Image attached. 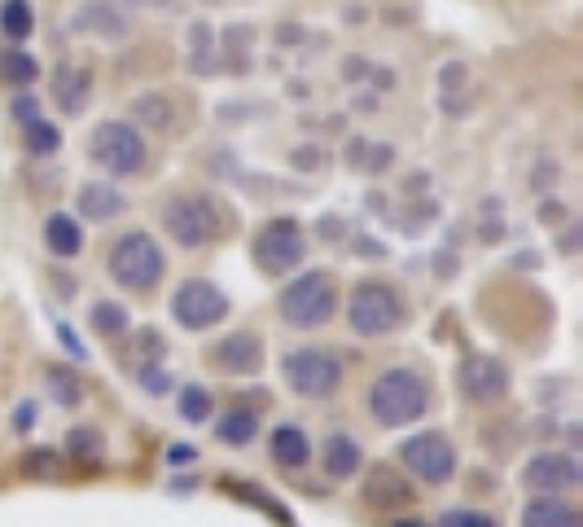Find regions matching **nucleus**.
Listing matches in <instances>:
<instances>
[{
	"mask_svg": "<svg viewBox=\"0 0 583 527\" xmlns=\"http://www.w3.org/2000/svg\"><path fill=\"white\" fill-rule=\"evenodd\" d=\"M430 405H435V387H430V378H426L421 370H413V365H391V370H382V374L369 383V391H365L369 418H373L378 426H386V431H400V426L421 422V418L430 413Z\"/></svg>",
	"mask_w": 583,
	"mask_h": 527,
	"instance_id": "f257e3e1",
	"label": "nucleus"
},
{
	"mask_svg": "<svg viewBox=\"0 0 583 527\" xmlns=\"http://www.w3.org/2000/svg\"><path fill=\"white\" fill-rule=\"evenodd\" d=\"M106 273H110V282L123 286L128 295H150V291L163 282V273H167V255H163V246L154 242V233L128 229V233H119V237L110 242V250H106Z\"/></svg>",
	"mask_w": 583,
	"mask_h": 527,
	"instance_id": "f03ea898",
	"label": "nucleus"
},
{
	"mask_svg": "<svg viewBox=\"0 0 583 527\" xmlns=\"http://www.w3.org/2000/svg\"><path fill=\"white\" fill-rule=\"evenodd\" d=\"M408 321V300L395 282L386 278H360L347 295V326L360 335V339H382V335H395L400 326Z\"/></svg>",
	"mask_w": 583,
	"mask_h": 527,
	"instance_id": "7ed1b4c3",
	"label": "nucleus"
},
{
	"mask_svg": "<svg viewBox=\"0 0 583 527\" xmlns=\"http://www.w3.org/2000/svg\"><path fill=\"white\" fill-rule=\"evenodd\" d=\"M163 229L176 246L185 250H202L211 242L224 237L228 229V211L215 194H176L163 202Z\"/></svg>",
	"mask_w": 583,
	"mask_h": 527,
	"instance_id": "20e7f679",
	"label": "nucleus"
},
{
	"mask_svg": "<svg viewBox=\"0 0 583 527\" xmlns=\"http://www.w3.org/2000/svg\"><path fill=\"white\" fill-rule=\"evenodd\" d=\"M334 313H338V282L325 269L295 278L276 295V317L289 330H321L334 321Z\"/></svg>",
	"mask_w": 583,
	"mask_h": 527,
	"instance_id": "39448f33",
	"label": "nucleus"
},
{
	"mask_svg": "<svg viewBox=\"0 0 583 527\" xmlns=\"http://www.w3.org/2000/svg\"><path fill=\"white\" fill-rule=\"evenodd\" d=\"M281 378L285 387L304 400H330L343 387V356L334 348H289L281 356Z\"/></svg>",
	"mask_w": 583,
	"mask_h": 527,
	"instance_id": "423d86ee",
	"label": "nucleus"
},
{
	"mask_svg": "<svg viewBox=\"0 0 583 527\" xmlns=\"http://www.w3.org/2000/svg\"><path fill=\"white\" fill-rule=\"evenodd\" d=\"M88 154H93V163L106 167L110 176H136V172H145V159H150L141 128L128 124V119H106V124H97L93 137H88Z\"/></svg>",
	"mask_w": 583,
	"mask_h": 527,
	"instance_id": "0eeeda50",
	"label": "nucleus"
},
{
	"mask_svg": "<svg viewBox=\"0 0 583 527\" xmlns=\"http://www.w3.org/2000/svg\"><path fill=\"white\" fill-rule=\"evenodd\" d=\"M308 255V237H304V224L299 220H289V215H276L259 229L254 237V264L267 273V278H285V273H295L299 264Z\"/></svg>",
	"mask_w": 583,
	"mask_h": 527,
	"instance_id": "6e6552de",
	"label": "nucleus"
},
{
	"mask_svg": "<svg viewBox=\"0 0 583 527\" xmlns=\"http://www.w3.org/2000/svg\"><path fill=\"white\" fill-rule=\"evenodd\" d=\"M228 295L215 286V282H206V278H185L176 291H171V317H176V326H185V330H193V335H202V330H215L224 317H228Z\"/></svg>",
	"mask_w": 583,
	"mask_h": 527,
	"instance_id": "1a4fd4ad",
	"label": "nucleus"
},
{
	"mask_svg": "<svg viewBox=\"0 0 583 527\" xmlns=\"http://www.w3.org/2000/svg\"><path fill=\"white\" fill-rule=\"evenodd\" d=\"M400 461L413 479L439 488V483H452V475H456V444L443 431H421L400 444Z\"/></svg>",
	"mask_w": 583,
	"mask_h": 527,
	"instance_id": "9d476101",
	"label": "nucleus"
},
{
	"mask_svg": "<svg viewBox=\"0 0 583 527\" xmlns=\"http://www.w3.org/2000/svg\"><path fill=\"white\" fill-rule=\"evenodd\" d=\"M206 356H211V365H215L219 374H228V378H250V374L263 370V343H259V335H250V330H233V335L215 339Z\"/></svg>",
	"mask_w": 583,
	"mask_h": 527,
	"instance_id": "9b49d317",
	"label": "nucleus"
},
{
	"mask_svg": "<svg viewBox=\"0 0 583 527\" xmlns=\"http://www.w3.org/2000/svg\"><path fill=\"white\" fill-rule=\"evenodd\" d=\"M456 387H461V396L474 400V405H496V400H504V391H509V370H504L496 356H469V361H461V370H456Z\"/></svg>",
	"mask_w": 583,
	"mask_h": 527,
	"instance_id": "f8f14e48",
	"label": "nucleus"
},
{
	"mask_svg": "<svg viewBox=\"0 0 583 527\" xmlns=\"http://www.w3.org/2000/svg\"><path fill=\"white\" fill-rule=\"evenodd\" d=\"M579 479H583V470H579V461H574L570 453H539V457H531L526 470H522V483H526L535 496L574 488Z\"/></svg>",
	"mask_w": 583,
	"mask_h": 527,
	"instance_id": "ddd939ff",
	"label": "nucleus"
},
{
	"mask_svg": "<svg viewBox=\"0 0 583 527\" xmlns=\"http://www.w3.org/2000/svg\"><path fill=\"white\" fill-rule=\"evenodd\" d=\"M360 466H365L360 440H356L352 431H330L325 444H321V470H325V479L343 483V479L360 475Z\"/></svg>",
	"mask_w": 583,
	"mask_h": 527,
	"instance_id": "4468645a",
	"label": "nucleus"
},
{
	"mask_svg": "<svg viewBox=\"0 0 583 527\" xmlns=\"http://www.w3.org/2000/svg\"><path fill=\"white\" fill-rule=\"evenodd\" d=\"M365 501L373 505V510H408L413 501H417V492H413V483L404 479V475H395L391 466H373L369 470V479H365Z\"/></svg>",
	"mask_w": 583,
	"mask_h": 527,
	"instance_id": "2eb2a0df",
	"label": "nucleus"
},
{
	"mask_svg": "<svg viewBox=\"0 0 583 527\" xmlns=\"http://www.w3.org/2000/svg\"><path fill=\"white\" fill-rule=\"evenodd\" d=\"M522 527H583V514L557 492H544L522 505Z\"/></svg>",
	"mask_w": 583,
	"mask_h": 527,
	"instance_id": "dca6fc26",
	"label": "nucleus"
},
{
	"mask_svg": "<svg viewBox=\"0 0 583 527\" xmlns=\"http://www.w3.org/2000/svg\"><path fill=\"white\" fill-rule=\"evenodd\" d=\"M267 453L281 470H304L312 461V440H308L304 426H276L267 435Z\"/></svg>",
	"mask_w": 583,
	"mask_h": 527,
	"instance_id": "f3484780",
	"label": "nucleus"
},
{
	"mask_svg": "<svg viewBox=\"0 0 583 527\" xmlns=\"http://www.w3.org/2000/svg\"><path fill=\"white\" fill-rule=\"evenodd\" d=\"M88 89H93V75L84 67H58L53 71V102L62 115H80L88 102Z\"/></svg>",
	"mask_w": 583,
	"mask_h": 527,
	"instance_id": "a211bd4d",
	"label": "nucleus"
},
{
	"mask_svg": "<svg viewBox=\"0 0 583 527\" xmlns=\"http://www.w3.org/2000/svg\"><path fill=\"white\" fill-rule=\"evenodd\" d=\"M123 207H128V198H123L115 185L88 180V185L80 189V215H84V220H93V224H106V220H115Z\"/></svg>",
	"mask_w": 583,
	"mask_h": 527,
	"instance_id": "6ab92c4d",
	"label": "nucleus"
},
{
	"mask_svg": "<svg viewBox=\"0 0 583 527\" xmlns=\"http://www.w3.org/2000/svg\"><path fill=\"white\" fill-rule=\"evenodd\" d=\"M132 124L136 128H154V132H171L176 128V106L167 93H141L132 102Z\"/></svg>",
	"mask_w": 583,
	"mask_h": 527,
	"instance_id": "aec40b11",
	"label": "nucleus"
},
{
	"mask_svg": "<svg viewBox=\"0 0 583 527\" xmlns=\"http://www.w3.org/2000/svg\"><path fill=\"white\" fill-rule=\"evenodd\" d=\"M45 246H49V255H58V259H75V255L84 250V233H80V224H75L71 215L53 211V215L45 220Z\"/></svg>",
	"mask_w": 583,
	"mask_h": 527,
	"instance_id": "412c9836",
	"label": "nucleus"
},
{
	"mask_svg": "<svg viewBox=\"0 0 583 527\" xmlns=\"http://www.w3.org/2000/svg\"><path fill=\"white\" fill-rule=\"evenodd\" d=\"M254 435H259V418H254L250 409H241V405H233V409L215 422V440L228 444V448H246Z\"/></svg>",
	"mask_w": 583,
	"mask_h": 527,
	"instance_id": "4be33fe9",
	"label": "nucleus"
},
{
	"mask_svg": "<svg viewBox=\"0 0 583 527\" xmlns=\"http://www.w3.org/2000/svg\"><path fill=\"white\" fill-rule=\"evenodd\" d=\"M49 396L58 400V409H80L84 405V378L75 370L58 365V370H49Z\"/></svg>",
	"mask_w": 583,
	"mask_h": 527,
	"instance_id": "5701e85b",
	"label": "nucleus"
},
{
	"mask_svg": "<svg viewBox=\"0 0 583 527\" xmlns=\"http://www.w3.org/2000/svg\"><path fill=\"white\" fill-rule=\"evenodd\" d=\"M67 448H71V457H75L80 466H102V457H106V440H102V431H93V426L67 431Z\"/></svg>",
	"mask_w": 583,
	"mask_h": 527,
	"instance_id": "b1692460",
	"label": "nucleus"
},
{
	"mask_svg": "<svg viewBox=\"0 0 583 527\" xmlns=\"http://www.w3.org/2000/svg\"><path fill=\"white\" fill-rule=\"evenodd\" d=\"M0 32H5L10 40H27L36 32L32 0H5V5H0Z\"/></svg>",
	"mask_w": 583,
	"mask_h": 527,
	"instance_id": "393cba45",
	"label": "nucleus"
},
{
	"mask_svg": "<svg viewBox=\"0 0 583 527\" xmlns=\"http://www.w3.org/2000/svg\"><path fill=\"white\" fill-rule=\"evenodd\" d=\"M23 141H27V150L36 159H49L62 145V128H53L49 119H32V124H23Z\"/></svg>",
	"mask_w": 583,
	"mask_h": 527,
	"instance_id": "a878e982",
	"label": "nucleus"
},
{
	"mask_svg": "<svg viewBox=\"0 0 583 527\" xmlns=\"http://www.w3.org/2000/svg\"><path fill=\"white\" fill-rule=\"evenodd\" d=\"M88 321H93V330H97V335H106V339H119V335H128V308H123V304H110V300H102V304H93Z\"/></svg>",
	"mask_w": 583,
	"mask_h": 527,
	"instance_id": "bb28decb",
	"label": "nucleus"
},
{
	"mask_svg": "<svg viewBox=\"0 0 583 527\" xmlns=\"http://www.w3.org/2000/svg\"><path fill=\"white\" fill-rule=\"evenodd\" d=\"M224 492H228V496H241V501H254V505H259L263 514H272L281 527H295V518H289V510H285L281 501H272L267 492H259L254 483H224Z\"/></svg>",
	"mask_w": 583,
	"mask_h": 527,
	"instance_id": "cd10ccee",
	"label": "nucleus"
},
{
	"mask_svg": "<svg viewBox=\"0 0 583 527\" xmlns=\"http://www.w3.org/2000/svg\"><path fill=\"white\" fill-rule=\"evenodd\" d=\"M88 27H97L102 36H123V19H119V10L115 5H106V0H97V5H88L84 14H80V32H88Z\"/></svg>",
	"mask_w": 583,
	"mask_h": 527,
	"instance_id": "c85d7f7f",
	"label": "nucleus"
},
{
	"mask_svg": "<svg viewBox=\"0 0 583 527\" xmlns=\"http://www.w3.org/2000/svg\"><path fill=\"white\" fill-rule=\"evenodd\" d=\"M211 409H215V400H211V391H206V387L189 383V387L180 391V418H185L189 426H198V422H211Z\"/></svg>",
	"mask_w": 583,
	"mask_h": 527,
	"instance_id": "c756f323",
	"label": "nucleus"
},
{
	"mask_svg": "<svg viewBox=\"0 0 583 527\" xmlns=\"http://www.w3.org/2000/svg\"><path fill=\"white\" fill-rule=\"evenodd\" d=\"M36 75H40V67H36L32 54H5V58H0V80L14 84V89H27Z\"/></svg>",
	"mask_w": 583,
	"mask_h": 527,
	"instance_id": "7c9ffc66",
	"label": "nucleus"
},
{
	"mask_svg": "<svg viewBox=\"0 0 583 527\" xmlns=\"http://www.w3.org/2000/svg\"><path fill=\"white\" fill-rule=\"evenodd\" d=\"M23 475H32V479H62V457L53 448H32L23 457Z\"/></svg>",
	"mask_w": 583,
	"mask_h": 527,
	"instance_id": "2f4dec72",
	"label": "nucleus"
},
{
	"mask_svg": "<svg viewBox=\"0 0 583 527\" xmlns=\"http://www.w3.org/2000/svg\"><path fill=\"white\" fill-rule=\"evenodd\" d=\"M136 383H141V391H145V396H167V391H171V374H167V370H158V365H141Z\"/></svg>",
	"mask_w": 583,
	"mask_h": 527,
	"instance_id": "473e14b6",
	"label": "nucleus"
},
{
	"mask_svg": "<svg viewBox=\"0 0 583 527\" xmlns=\"http://www.w3.org/2000/svg\"><path fill=\"white\" fill-rule=\"evenodd\" d=\"M443 527H500V523L491 514H483V510H448Z\"/></svg>",
	"mask_w": 583,
	"mask_h": 527,
	"instance_id": "72a5a7b5",
	"label": "nucleus"
},
{
	"mask_svg": "<svg viewBox=\"0 0 583 527\" xmlns=\"http://www.w3.org/2000/svg\"><path fill=\"white\" fill-rule=\"evenodd\" d=\"M325 159H330V154H325L321 145H299L295 154H289V163H295L299 172H321V167H325Z\"/></svg>",
	"mask_w": 583,
	"mask_h": 527,
	"instance_id": "f704fd0d",
	"label": "nucleus"
},
{
	"mask_svg": "<svg viewBox=\"0 0 583 527\" xmlns=\"http://www.w3.org/2000/svg\"><path fill=\"white\" fill-rule=\"evenodd\" d=\"M391 163H395V150H391V145H365L360 167H369V172H386Z\"/></svg>",
	"mask_w": 583,
	"mask_h": 527,
	"instance_id": "c9c22d12",
	"label": "nucleus"
},
{
	"mask_svg": "<svg viewBox=\"0 0 583 527\" xmlns=\"http://www.w3.org/2000/svg\"><path fill=\"white\" fill-rule=\"evenodd\" d=\"M14 119H19V124L40 119V106H36V97H32V93H19V97H14Z\"/></svg>",
	"mask_w": 583,
	"mask_h": 527,
	"instance_id": "e433bc0d",
	"label": "nucleus"
},
{
	"mask_svg": "<svg viewBox=\"0 0 583 527\" xmlns=\"http://www.w3.org/2000/svg\"><path fill=\"white\" fill-rule=\"evenodd\" d=\"M461 80H465V67L461 62H452L448 71H439V89L443 93H461Z\"/></svg>",
	"mask_w": 583,
	"mask_h": 527,
	"instance_id": "4c0bfd02",
	"label": "nucleus"
},
{
	"mask_svg": "<svg viewBox=\"0 0 583 527\" xmlns=\"http://www.w3.org/2000/svg\"><path fill=\"white\" fill-rule=\"evenodd\" d=\"M58 339H62V343H67V352H71V356H75V361H84V356H88V352H84V343H80V339H75V330H71V326H58Z\"/></svg>",
	"mask_w": 583,
	"mask_h": 527,
	"instance_id": "58836bf2",
	"label": "nucleus"
},
{
	"mask_svg": "<svg viewBox=\"0 0 583 527\" xmlns=\"http://www.w3.org/2000/svg\"><path fill=\"white\" fill-rule=\"evenodd\" d=\"M14 426H19V431H32V426H36V405H19Z\"/></svg>",
	"mask_w": 583,
	"mask_h": 527,
	"instance_id": "ea45409f",
	"label": "nucleus"
},
{
	"mask_svg": "<svg viewBox=\"0 0 583 527\" xmlns=\"http://www.w3.org/2000/svg\"><path fill=\"white\" fill-rule=\"evenodd\" d=\"M321 229H325L321 237H325V242H334V237H343V229H347V224H343L338 215H325V220H321Z\"/></svg>",
	"mask_w": 583,
	"mask_h": 527,
	"instance_id": "a19ab883",
	"label": "nucleus"
},
{
	"mask_svg": "<svg viewBox=\"0 0 583 527\" xmlns=\"http://www.w3.org/2000/svg\"><path fill=\"white\" fill-rule=\"evenodd\" d=\"M141 352H145V356H158V352H163V343H158V335H154V330H145V335H141Z\"/></svg>",
	"mask_w": 583,
	"mask_h": 527,
	"instance_id": "79ce46f5",
	"label": "nucleus"
},
{
	"mask_svg": "<svg viewBox=\"0 0 583 527\" xmlns=\"http://www.w3.org/2000/svg\"><path fill=\"white\" fill-rule=\"evenodd\" d=\"M561 215H566L561 202H544V207H539V220H561Z\"/></svg>",
	"mask_w": 583,
	"mask_h": 527,
	"instance_id": "37998d69",
	"label": "nucleus"
},
{
	"mask_svg": "<svg viewBox=\"0 0 583 527\" xmlns=\"http://www.w3.org/2000/svg\"><path fill=\"white\" fill-rule=\"evenodd\" d=\"M365 145H369V141H352V145H347V159H352V167H360V159H365Z\"/></svg>",
	"mask_w": 583,
	"mask_h": 527,
	"instance_id": "c03bdc74",
	"label": "nucleus"
},
{
	"mask_svg": "<svg viewBox=\"0 0 583 527\" xmlns=\"http://www.w3.org/2000/svg\"><path fill=\"white\" fill-rule=\"evenodd\" d=\"M513 264H517V269H535V264H539V255H535V250H522Z\"/></svg>",
	"mask_w": 583,
	"mask_h": 527,
	"instance_id": "a18cd8bd",
	"label": "nucleus"
},
{
	"mask_svg": "<svg viewBox=\"0 0 583 527\" xmlns=\"http://www.w3.org/2000/svg\"><path fill=\"white\" fill-rule=\"evenodd\" d=\"M189 457H193V448H189V444H176V448L167 453V461H189Z\"/></svg>",
	"mask_w": 583,
	"mask_h": 527,
	"instance_id": "49530a36",
	"label": "nucleus"
},
{
	"mask_svg": "<svg viewBox=\"0 0 583 527\" xmlns=\"http://www.w3.org/2000/svg\"><path fill=\"white\" fill-rule=\"evenodd\" d=\"M343 75H347V80H360V75H369V67H365V62H347Z\"/></svg>",
	"mask_w": 583,
	"mask_h": 527,
	"instance_id": "de8ad7c7",
	"label": "nucleus"
},
{
	"mask_svg": "<svg viewBox=\"0 0 583 527\" xmlns=\"http://www.w3.org/2000/svg\"><path fill=\"white\" fill-rule=\"evenodd\" d=\"M478 233H483V242H500V224H483Z\"/></svg>",
	"mask_w": 583,
	"mask_h": 527,
	"instance_id": "09e8293b",
	"label": "nucleus"
},
{
	"mask_svg": "<svg viewBox=\"0 0 583 527\" xmlns=\"http://www.w3.org/2000/svg\"><path fill=\"white\" fill-rule=\"evenodd\" d=\"M53 286H58V291H62V295H75V282H71V278H67V273H62V278H53Z\"/></svg>",
	"mask_w": 583,
	"mask_h": 527,
	"instance_id": "8fccbe9b",
	"label": "nucleus"
},
{
	"mask_svg": "<svg viewBox=\"0 0 583 527\" xmlns=\"http://www.w3.org/2000/svg\"><path fill=\"white\" fill-rule=\"evenodd\" d=\"M391 527H426V523H417V518H395Z\"/></svg>",
	"mask_w": 583,
	"mask_h": 527,
	"instance_id": "3c124183",
	"label": "nucleus"
}]
</instances>
